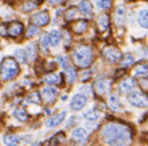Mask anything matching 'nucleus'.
<instances>
[{"label": "nucleus", "instance_id": "nucleus-7", "mask_svg": "<svg viewBox=\"0 0 148 146\" xmlns=\"http://www.w3.org/2000/svg\"><path fill=\"white\" fill-rule=\"evenodd\" d=\"M110 89H111V82L108 79H105V78L97 79L93 84V91L99 96L105 95L107 92L110 91Z\"/></svg>", "mask_w": 148, "mask_h": 146}, {"label": "nucleus", "instance_id": "nucleus-15", "mask_svg": "<svg viewBox=\"0 0 148 146\" xmlns=\"http://www.w3.org/2000/svg\"><path fill=\"white\" fill-rule=\"evenodd\" d=\"M65 116H66V112H65V111H62V112L55 114L54 117H51V118L47 121V127H49V128L57 127L58 125H60V124L63 122Z\"/></svg>", "mask_w": 148, "mask_h": 146}, {"label": "nucleus", "instance_id": "nucleus-29", "mask_svg": "<svg viewBox=\"0 0 148 146\" xmlns=\"http://www.w3.org/2000/svg\"><path fill=\"white\" fill-rule=\"evenodd\" d=\"M37 7H38L37 2H34L33 0H29V1H26V2L23 5V11H25V13H30V11L34 10Z\"/></svg>", "mask_w": 148, "mask_h": 146}, {"label": "nucleus", "instance_id": "nucleus-26", "mask_svg": "<svg viewBox=\"0 0 148 146\" xmlns=\"http://www.w3.org/2000/svg\"><path fill=\"white\" fill-rule=\"evenodd\" d=\"M138 20H139V24L144 28H148V9H144L140 11Z\"/></svg>", "mask_w": 148, "mask_h": 146}, {"label": "nucleus", "instance_id": "nucleus-23", "mask_svg": "<svg viewBox=\"0 0 148 146\" xmlns=\"http://www.w3.org/2000/svg\"><path fill=\"white\" fill-rule=\"evenodd\" d=\"M64 76H65V80H66L69 84L74 83V80H75V78H76L75 69H74L73 67H66V68H65V72H64Z\"/></svg>", "mask_w": 148, "mask_h": 146}, {"label": "nucleus", "instance_id": "nucleus-18", "mask_svg": "<svg viewBox=\"0 0 148 146\" xmlns=\"http://www.w3.org/2000/svg\"><path fill=\"white\" fill-rule=\"evenodd\" d=\"M60 39H62L60 33L58 31H56V30L50 31L49 34H48V41H49V44L51 47H57L59 44V42H60Z\"/></svg>", "mask_w": 148, "mask_h": 146}, {"label": "nucleus", "instance_id": "nucleus-6", "mask_svg": "<svg viewBox=\"0 0 148 146\" xmlns=\"http://www.w3.org/2000/svg\"><path fill=\"white\" fill-rule=\"evenodd\" d=\"M129 102L138 108H144V107H148V97L146 94L141 93V92H132L128 97Z\"/></svg>", "mask_w": 148, "mask_h": 146}, {"label": "nucleus", "instance_id": "nucleus-25", "mask_svg": "<svg viewBox=\"0 0 148 146\" xmlns=\"http://www.w3.org/2000/svg\"><path fill=\"white\" fill-rule=\"evenodd\" d=\"M25 53H26V59L29 61L33 60L36 58V55H37V47L34 44H29L25 49Z\"/></svg>", "mask_w": 148, "mask_h": 146}, {"label": "nucleus", "instance_id": "nucleus-22", "mask_svg": "<svg viewBox=\"0 0 148 146\" xmlns=\"http://www.w3.org/2000/svg\"><path fill=\"white\" fill-rule=\"evenodd\" d=\"M107 103H108L110 109H112L113 111H117V110L121 109V102H120L119 97H117L115 94H111V95L108 96Z\"/></svg>", "mask_w": 148, "mask_h": 146}, {"label": "nucleus", "instance_id": "nucleus-31", "mask_svg": "<svg viewBox=\"0 0 148 146\" xmlns=\"http://www.w3.org/2000/svg\"><path fill=\"white\" fill-rule=\"evenodd\" d=\"M84 118L89 121H96L99 118V112L96 110H90L87 113H84Z\"/></svg>", "mask_w": 148, "mask_h": 146}, {"label": "nucleus", "instance_id": "nucleus-12", "mask_svg": "<svg viewBox=\"0 0 148 146\" xmlns=\"http://www.w3.org/2000/svg\"><path fill=\"white\" fill-rule=\"evenodd\" d=\"M88 28V22L86 19H77L72 23L71 30L75 34H83Z\"/></svg>", "mask_w": 148, "mask_h": 146}, {"label": "nucleus", "instance_id": "nucleus-14", "mask_svg": "<svg viewBox=\"0 0 148 146\" xmlns=\"http://www.w3.org/2000/svg\"><path fill=\"white\" fill-rule=\"evenodd\" d=\"M110 26V17L107 14H101L97 18V27L100 33L105 32Z\"/></svg>", "mask_w": 148, "mask_h": 146}, {"label": "nucleus", "instance_id": "nucleus-17", "mask_svg": "<svg viewBox=\"0 0 148 146\" xmlns=\"http://www.w3.org/2000/svg\"><path fill=\"white\" fill-rule=\"evenodd\" d=\"M125 8L123 6H119L115 9V23L119 25H122L125 20Z\"/></svg>", "mask_w": 148, "mask_h": 146}, {"label": "nucleus", "instance_id": "nucleus-32", "mask_svg": "<svg viewBox=\"0 0 148 146\" xmlns=\"http://www.w3.org/2000/svg\"><path fill=\"white\" fill-rule=\"evenodd\" d=\"M38 32H39V30H38V26L33 25V24H31V25L27 27L25 35H26V37H32V36H34L36 34H38Z\"/></svg>", "mask_w": 148, "mask_h": 146}, {"label": "nucleus", "instance_id": "nucleus-35", "mask_svg": "<svg viewBox=\"0 0 148 146\" xmlns=\"http://www.w3.org/2000/svg\"><path fill=\"white\" fill-rule=\"evenodd\" d=\"M57 61H58V64H59L63 68L69 67V60H67V58H66L65 55H58V57H57Z\"/></svg>", "mask_w": 148, "mask_h": 146}, {"label": "nucleus", "instance_id": "nucleus-9", "mask_svg": "<svg viewBox=\"0 0 148 146\" xmlns=\"http://www.w3.org/2000/svg\"><path fill=\"white\" fill-rule=\"evenodd\" d=\"M24 31V26L21 22H12L7 26V35L10 37H18Z\"/></svg>", "mask_w": 148, "mask_h": 146}, {"label": "nucleus", "instance_id": "nucleus-36", "mask_svg": "<svg viewBox=\"0 0 148 146\" xmlns=\"http://www.w3.org/2000/svg\"><path fill=\"white\" fill-rule=\"evenodd\" d=\"M27 100H29V102H31V103H40L41 97H40V94H39V93H32V94L27 97Z\"/></svg>", "mask_w": 148, "mask_h": 146}, {"label": "nucleus", "instance_id": "nucleus-30", "mask_svg": "<svg viewBox=\"0 0 148 146\" xmlns=\"http://www.w3.org/2000/svg\"><path fill=\"white\" fill-rule=\"evenodd\" d=\"M133 62H134V59H133V57L130 55V53H127V55L123 57L122 61H121V66H122L123 68H127V67L131 66Z\"/></svg>", "mask_w": 148, "mask_h": 146}, {"label": "nucleus", "instance_id": "nucleus-33", "mask_svg": "<svg viewBox=\"0 0 148 146\" xmlns=\"http://www.w3.org/2000/svg\"><path fill=\"white\" fill-rule=\"evenodd\" d=\"M96 3L101 9H108L112 6V0H96Z\"/></svg>", "mask_w": 148, "mask_h": 146}, {"label": "nucleus", "instance_id": "nucleus-20", "mask_svg": "<svg viewBox=\"0 0 148 146\" xmlns=\"http://www.w3.org/2000/svg\"><path fill=\"white\" fill-rule=\"evenodd\" d=\"M62 80V76L58 75V74H47L45 77H43V82L49 84V85H56V84H59Z\"/></svg>", "mask_w": 148, "mask_h": 146}, {"label": "nucleus", "instance_id": "nucleus-10", "mask_svg": "<svg viewBox=\"0 0 148 146\" xmlns=\"http://www.w3.org/2000/svg\"><path fill=\"white\" fill-rule=\"evenodd\" d=\"M86 104H87V97H86V95L80 93V94H76L72 97L70 107L73 111H79V110L82 109Z\"/></svg>", "mask_w": 148, "mask_h": 146}, {"label": "nucleus", "instance_id": "nucleus-34", "mask_svg": "<svg viewBox=\"0 0 148 146\" xmlns=\"http://www.w3.org/2000/svg\"><path fill=\"white\" fill-rule=\"evenodd\" d=\"M40 47L43 51H47L48 50V47H49V41H48V36L43 35V36L40 39Z\"/></svg>", "mask_w": 148, "mask_h": 146}, {"label": "nucleus", "instance_id": "nucleus-3", "mask_svg": "<svg viewBox=\"0 0 148 146\" xmlns=\"http://www.w3.org/2000/svg\"><path fill=\"white\" fill-rule=\"evenodd\" d=\"M19 74L18 62L15 60V58L12 57H6L0 66V79L6 82V80H12L14 79Z\"/></svg>", "mask_w": 148, "mask_h": 146}, {"label": "nucleus", "instance_id": "nucleus-2", "mask_svg": "<svg viewBox=\"0 0 148 146\" xmlns=\"http://www.w3.org/2000/svg\"><path fill=\"white\" fill-rule=\"evenodd\" d=\"M72 59H73L74 65L79 68L90 67L93 61V55L91 48L88 45H84V44L77 45L73 50Z\"/></svg>", "mask_w": 148, "mask_h": 146}, {"label": "nucleus", "instance_id": "nucleus-11", "mask_svg": "<svg viewBox=\"0 0 148 146\" xmlns=\"http://www.w3.org/2000/svg\"><path fill=\"white\" fill-rule=\"evenodd\" d=\"M132 74L134 77L138 78H146L148 77V62H140L134 66L132 69Z\"/></svg>", "mask_w": 148, "mask_h": 146}, {"label": "nucleus", "instance_id": "nucleus-37", "mask_svg": "<svg viewBox=\"0 0 148 146\" xmlns=\"http://www.w3.org/2000/svg\"><path fill=\"white\" fill-rule=\"evenodd\" d=\"M62 1H64V0H49V2H50V3H53V5H57V3H60Z\"/></svg>", "mask_w": 148, "mask_h": 146}, {"label": "nucleus", "instance_id": "nucleus-21", "mask_svg": "<svg viewBox=\"0 0 148 146\" xmlns=\"http://www.w3.org/2000/svg\"><path fill=\"white\" fill-rule=\"evenodd\" d=\"M19 142H21V138L16 135H13V134L6 135L3 137V143L6 146H18Z\"/></svg>", "mask_w": 148, "mask_h": 146}, {"label": "nucleus", "instance_id": "nucleus-1", "mask_svg": "<svg viewBox=\"0 0 148 146\" xmlns=\"http://www.w3.org/2000/svg\"><path fill=\"white\" fill-rule=\"evenodd\" d=\"M103 139L110 146H129L131 143V130L129 127L110 122L103 128Z\"/></svg>", "mask_w": 148, "mask_h": 146}, {"label": "nucleus", "instance_id": "nucleus-8", "mask_svg": "<svg viewBox=\"0 0 148 146\" xmlns=\"http://www.w3.org/2000/svg\"><path fill=\"white\" fill-rule=\"evenodd\" d=\"M50 20V16H49V13L47 10H42V11H39L36 13L31 19V24L36 25V26H46Z\"/></svg>", "mask_w": 148, "mask_h": 146}, {"label": "nucleus", "instance_id": "nucleus-4", "mask_svg": "<svg viewBox=\"0 0 148 146\" xmlns=\"http://www.w3.org/2000/svg\"><path fill=\"white\" fill-rule=\"evenodd\" d=\"M103 57L111 64H117L122 60V52L115 47H106L103 50Z\"/></svg>", "mask_w": 148, "mask_h": 146}, {"label": "nucleus", "instance_id": "nucleus-5", "mask_svg": "<svg viewBox=\"0 0 148 146\" xmlns=\"http://www.w3.org/2000/svg\"><path fill=\"white\" fill-rule=\"evenodd\" d=\"M40 97H41V100L46 103V104H51V103H54L56 100V97H57V95H58V90L54 87V86H46V87H43L41 91H40Z\"/></svg>", "mask_w": 148, "mask_h": 146}, {"label": "nucleus", "instance_id": "nucleus-28", "mask_svg": "<svg viewBox=\"0 0 148 146\" xmlns=\"http://www.w3.org/2000/svg\"><path fill=\"white\" fill-rule=\"evenodd\" d=\"M77 8H75V7H70L66 11H65V15H64V17H65V20H67V22H71V20H73V19L76 18V15H77Z\"/></svg>", "mask_w": 148, "mask_h": 146}, {"label": "nucleus", "instance_id": "nucleus-38", "mask_svg": "<svg viewBox=\"0 0 148 146\" xmlns=\"http://www.w3.org/2000/svg\"><path fill=\"white\" fill-rule=\"evenodd\" d=\"M38 1H43V0H38Z\"/></svg>", "mask_w": 148, "mask_h": 146}, {"label": "nucleus", "instance_id": "nucleus-24", "mask_svg": "<svg viewBox=\"0 0 148 146\" xmlns=\"http://www.w3.org/2000/svg\"><path fill=\"white\" fill-rule=\"evenodd\" d=\"M14 57H15V60L19 64H25L27 61L26 53H25L24 49H16L15 52H14Z\"/></svg>", "mask_w": 148, "mask_h": 146}, {"label": "nucleus", "instance_id": "nucleus-19", "mask_svg": "<svg viewBox=\"0 0 148 146\" xmlns=\"http://www.w3.org/2000/svg\"><path fill=\"white\" fill-rule=\"evenodd\" d=\"M72 138L75 142L81 143V142H83L87 138V131L83 128H76V129H74L73 132H72Z\"/></svg>", "mask_w": 148, "mask_h": 146}, {"label": "nucleus", "instance_id": "nucleus-16", "mask_svg": "<svg viewBox=\"0 0 148 146\" xmlns=\"http://www.w3.org/2000/svg\"><path fill=\"white\" fill-rule=\"evenodd\" d=\"M79 10L84 16H90L92 14V5L89 0H81L79 3Z\"/></svg>", "mask_w": 148, "mask_h": 146}, {"label": "nucleus", "instance_id": "nucleus-27", "mask_svg": "<svg viewBox=\"0 0 148 146\" xmlns=\"http://www.w3.org/2000/svg\"><path fill=\"white\" fill-rule=\"evenodd\" d=\"M14 116L15 118L19 120V121H26L29 119V116L26 113V111L23 109V108H17V109L14 111Z\"/></svg>", "mask_w": 148, "mask_h": 146}, {"label": "nucleus", "instance_id": "nucleus-13", "mask_svg": "<svg viewBox=\"0 0 148 146\" xmlns=\"http://www.w3.org/2000/svg\"><path fill=\"white\" fill-rule=\"evenodd\" d=\"M136 86V82L133 78L131 77H125L119 85V89L122 93H128V92L132 91Z\"/></svg>", "mask_w": 148, "mask_h": 146}]
</instances>
